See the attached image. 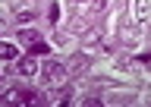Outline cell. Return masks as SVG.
I'll return each instance as SVG.
<instances>
[{
  "label": "cell",
  "instance_id": "12",
  "mask_svg": "<svg viewBox=\"0 0 151 107\" xmlns=\"http://www.w3.org/2000/svg\"><path fill=\"white\" fill-rule=\"evenodd\" d=\"M32 50H35V54H47V50H50V47H47L44 41H38V44H32Z\"/></svg>",
  "mask_w": 151,
  "mask_h": 107
},
{
  "label": "cell",
  "instance_id": "3",
  "mask_svg": "<svg viewBox=\"0 0 151 107\" xmlns=\"http://www.w3.org/2000/svg\"><path fill=\"white\" fill-rule=\"evenodd\" d=\"M3 101H6V104H32L35 95H32V91H22V88H9Z\"/></svg>",
  "mask_w": 151,
  "mask_h": 107
},
{
  "label": "cell",
  "instance_id": "8",
  "mask_svg": "<svg viewBox=\"0 0 151 107\" xmlns=\"http://www.w3.org/2000/svg\"><path fill=\"white\" fill-rule=\"evenodd\" d=\"M148 13H151V3H148V0H135V16H139V22L148 19Z\"/></svg>",
  "mask_w": 151,
  "mask_h": 107
},
{
  "label": "cell",
  "instance_id": "11",
  "mask_svg": "<svg viewBox=\"0 0 151 107\" xmlns=\"http://www.w3.org/2000/svg\"><path fill=\"white\" fill-rule=\"evenodd\" d=\"M47 16H50V22H57V16H60V6H57V3H50V10H47Z\"/></svg>",
  "mask_w": 151,
  "mask_h": 107
},
{
  "label": "cell",
  "instance_id": "2",
  "mask_svg": "<svg viewBox=\"0 0 151 107\" xmlns=\"http://www.w3.org/2000/svg\"><path fill=\"white\" fill-rule=\"evenodd\" d=\"M120 41L126 44V47H135V44L142 41V25H139V22H132V25H123V29H120Z\"/></svg>",
  "mask_w": 151,
  "mask_h": 107
},
{
  "label": "cell",
  "instance_id": "7",
  "mask_svg": "<svg viewBox=\"0 0 151 107\" xmlns=\"http://www.w3.org/2000/svg\"><path fill=\"white\" fill-rule=\"evenodd\" d=\"M19 57V47L9 44V41H0V60H16Z\"/></svg>",
  "mask_w": 151,
  "mask_h": 107
},
{
  "label": "cell",
  "instance_id": "10",
  "mask_svg": "<svg viewBox=\"0 0 151 107\" xmlns=\"http://www.w3.org/2000/svg\"><path fill=\"white\" fill-rule=\"evenodd\" d=\"M104 6H107V0H94V3H91V16H94V13H101Z\"/></svg>",
  "mask_w": 151,
  "mask_h": 107
},
{
  "label": "cell",
  "instance_id": "5",
  "mask_svg": "<svg viewBox=\"0 0 151 107\" xmlns=\"http://www.w3.org/2000/svg\"><path fill=\"white\" fill-rule=\"evenodd\" d=\"M16 73H19V76H35V73H38L35 60H32V57H22V60H16Z\"/></svg>",
  "mask_w": 151,
  "mask_h": 107
},
{
  "label": "cell",
  "instance_id": "4",
  "mask_svg": "<svg viewBox=\"0 0 151 107\" xmlns=\"http://www.w3.org/2000/svg\"><path fill=\"white\" fill-rule=\"evenodd\" d=\"M85 69H88V57H85V54L69 60V76H85Z\"/></svg>",
  "mask_w": 151,
  "mask_h": 107
},
{
  "label": "cell",
  "instance_id": "9",
  "mask_svg": "<svg viewBox=\"0 0 151 107\" xmlns=\"http://www.w3.org/2000/svg\"><path fill=\"white\" fill-rule=\"evenodd\" d=\"M16 19H19V22H32V19H35V13H32V10H19Z\"/></svg>",
  "mask_w": 151,
  "mask_h": 107
},
{
  "label": "cell",
  "instance_id": "6",
  "mask_svg": "<svg viewBox=\"0 0 151 107\" xmlns=\"http://www.w3.org/2000/svg\"><path fill=\"white\" fill-rule=\"evenodd\" d=\"M38 41H41V35H38L35 29H25V25L19 29V44H25V47H32V44H38Z\"/></svg>",
  "mask_w": 151,
  "mask_h": 107
},
{
  "label": "cell",
  "instance_id": "13",
  "mask_svg": "<svg viewBox=\"0 0 151 107\" xmlns=\"http://www.w3.org/2000/svg\"><path fill=\"white\" fill-rule=\"evenodd\" d=\"M3 25H6V22H3V16H0V32H3Z\"/></svg>",
  "mask_w": 151,
  "mask_h": 107
},
{
  "label": "cell",
  "instance_id": "1",
  "mask_svg": "<svg viewBox=\"0 0 151 107\" xmlns=\"http://www.w3.org/2000/svg\"><path fill=\"white\" fill-rule=\"evenodd\" d=\"M41 79H44L50 88H54V85H63V82H66V66L60 63V60H47L44 66H41Z\"/></svg>",
  "mask_w": 151,
  "mask_h": 107
}]
</instances>
